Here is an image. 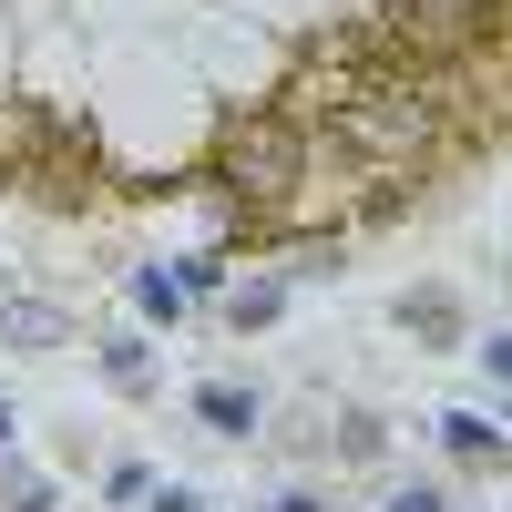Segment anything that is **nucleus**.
<instances>
[{
  "label": "nucleus",
  "instance_id": "obj_1",
  "mask_svg": "<svg viewBox=\"0 0 512 512\" xmlns=\"http://www.w3.org/2000/svg\"><path fill=\"white\" fill-rule=\"evenodd\" d=\"M441 441H451L461 461H492V451H502V441H492V420H472V410H451V420H441Z\"/></svg>",
  "mask_w": 512,
  "mask_h": 512
},
{
  "label": "nucleus",
  "instance_id": "obj_2",
  "mask_svg": "<svg viewBox=\"0 0 512 512\" xmlns=\"http://www.w3.org/2000/svg\"><path fill=\"white\" fill-rule=\"evenodd\" d=\"M195 410H205V420H216V431H246V420H256V390H205Z\"/></svg>",
  "mask_w": 512,
  "mask_h": 512
},
{
  "label": "nucleus",
  "instance_id": "obj_3",
  "mask_svg": "<svg viewBox=\"0 0 512 512\" xmlns=\"http://www.w3.org/2000/svg\"><path fill=\"white\" fill-rule=\"evenodd\" d=\"M103 379H113V390H144L154 359H144V349H103Z\"/></svg>",
  "mask_w": 512,
  "mask_h": 512
},
{
  "label": "nucleus",
  "instance_id": "obj_4",
  "mask_svg": "<svg viewBox=\"0 0 512 512\" xmlns=\"http://www.w3.org/2000/svg\"><path fill=\"white\" fill-rule=\"evenodd\" d=\"M400 512H441V502H431V492H400Z\"/></svg>",
  "mask_w": 512,
  "mask_h": 512
},
{
  "label": "nucleus",
  "instance_id": "obj_5",
  "mask_svg": "<svg viewBox=\"0 0 512 512\" xmlns=\"http://www.w3.org/2000/svg\"><path fill=\"white\" fill-rule=\"evenodd\" d=\"M164 512H195V502H185V492H164Z\"/></svg>",
  "mask_w": 512,
  "mask_h": 512
},
{
  "label": "nucleus",
  "instance_id": "obj_6",
  "mask_svg": "<svg viewBox=\"0 0 512 512\" xmlns=\"http://www.w3.org/2000/svg\"><path fill=\"white\" fill-rule=\"evenodd\" d=\"M0 441H11V410H0Z\"/></svg>",
  "mask_w": 512,
  "mask_h": 512
}]
</instances>
